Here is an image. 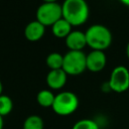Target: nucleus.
Listing matches in <instances>:
<instances>
[{
    "mask_svg": "<svg viewBox=\"0 0 129 129\" xmlns=\"http://www.w3.org/2000/svg\"><path fill=\"white\" fill-rule=\"evenodd\" d=\"M61 8L62 17L69 21L73 27L86 23L90 15L89 5L86 0H64Z\"/></svg>",
    "mask_w": 129,
    "mask_h": 129,
    "instance_id": "1",
    "label": "nucleus"
},
{
    "mask_svg": "<svg viewBox=\"0 0 129 129\" xmlns=\"http://www.w3.org/2000/svg\"><path fill=\"white\" fill-rule=\"evenodd\" d=\"M87 45L92 50H105L112 43V33L103 24H93L86 30Z\"/></svg>",
    "mask_w": 129,
    "mask_h": 129,
    "instance_id": "2",
    "label": "nucleus"
},
{
    "mask_svg": "<svg viewBox=\"0 0 129 129\" xmlns=\"http://www.w3.org/2000/svg\"><path fill=\"white\" fill-rule=\"evenodd\" d=\"M78 107H79L78 96L73 92L64 91L55 95V99L51 109L55 114L59 116H69L75 113Z\"/></svg>",
    "mask_w": 129,
    "mask_h": 129,
    "instance_id": "3",
    "label": "nucleus"
},
{
    "mask_svg": "<svg viewBox=\"0 0 129 129\" xmlns=\"http://www.w3.org/2000/svg\"><path fill=\"white\" fill-rule=\"evenodd\" d=\"M62 70L68 76H78L87 70V54L83 50H69L63 54Z\"/></svg>",
    "mask_w": 129,
    "mask_h": 129,
    "instance_id": "4",
    "label": "nucleus"
},
{
    "mask_svg": "<svg viewBox=\"0 0 129 129\" xmlns=\"http://www.w3.org/2000/svg\"><path fill=\"white\" fill-rule=\"evenodd\" d=\"M36 20L44 26H52L57 20L62 18L61 4L57 2H42L36 10Z\"/></svg>",
    "mask_w": 129,
    "mask_h": 129,
    "instance_id": "5",
    "label": "nucleus"
},
{
    "mask_svg": "<svg viewBox=\"0 0 129 129\" xmlns=\"http://www.w3.org/2000/svg\"><path fill=\"white\" fill-rule=\"evenodd\" d=\"M108 85L110 91L115 93H124L129 89V70L124 66L115 67L110 75Z\"/></svg>",
    "mask_w": 129,
    "mask_h": 129,
    "instance_id": "6",
    "label": "nucleus"
},
{
    "mask_svg": "<svg viewBox=\"0 0 129 129\" xmlns=\"http://www.w3.org/2000/svg\"><path fill=\"white\" fill-rule=\"evenodd\" d=\"M107 63V56L103 50H91L87 54V70L92 73H99L104 70Z\"/></svg>",
    "mask_w": 129,
    "mask_h": 129,
    "instance_id": "7",
    "label": "nucleus"
},
{
    "mask_svg": "<svg viewBox=\"0 0 129 129\" xmlns=\"http://www.w3.org/2000/svg\"><path fill=\"white\" fill-rule=\"evenodd\" d=\"M68 80V74L62 70H49L46 75V85L52 90H60L64 87Z\"/></svg>",
    "mask_w": 129,
    "mask_h": 129,
    "instance_id": "8",
    "label": "nucleus"
},
{
    "mask_svg": "<svg viewBox=\"0 0 129 129\" xmlns=\"http://www.w3.org/2000/svg\"><path fill=\"white\" fill-rule=\"evenodd\" d=\"M69 50H83L87 46L86 33L81 30H73L64 39Z\"/></svg>",
    "mask_w": 129,
    "mask_h": 129,
    "instance_id": "9",
    "label": "nucleus"
},
{
    "mask_svg": "<svg viewBox=\"0 0 129 129\" xmlns=\"http://www.w3.org/2000/svg\"><path fill=\"white\" fill-rule=\"evenodd\" d=\"M45 33V26L39 21L32 20L24 28V36L29 41H38Z\"/></svg>",
    "mask_w": 129,
    "mask_h": 129,
    "instance_id": "10",
    "label": "nucleus"
},
{
    "mask_svg": "<svg viewBox=\"0 0 129 129\" xmlns=\"http://www.w3.org/2000/svg\"><path fill=\"white\" fill-rule=\"evenodd\" d=\"M72 27H73V25L62 17L51 26V32H52L53 36H55L56 38H64L66 39V37L73 31Z\"/></svg>",
    "mask_w": 129,
    "mask_h": 129,
    "instance_id": "11",
    "label": "nucleus"
},
{
    "mask_svg": "<svg viewBox=\"0 0 129 129\" xmlns=\"http://www.w3.org/2000/svg\"><path fill=\"white\" fill-rule=\"evenodd\" d=\"M55 99V95L47 89H43L40 90L37 95H36V102L39 106L43 107V108H48V107H52L53 102Z\"/></svg>",
    "mask_w": 129,
    "mask_h": 129,
    "instance_id": "12",
    "label": "nucleus"
},
{
    "mask_svg": "<svg viewBox=\"0 0 129 129\" xmlns=\"http://www.w3.org/2000/svg\"><path fill=\"white\" fill-rule=\"evenodd\" d=\"M45 63L49 70H58L62 69L63 64V55L59 52H51L45 58Z\"/></svg>",
    "mask_w": 129,
    "mask_h": 129,
    "instance_id": "13",
    "label": "nucleus"
},
{
    "mask_svg": "<svg viewBox=\"0 0 129 129\" xmlns=\"http://www.w3.org/2000/svg\"><path fill=\"white\" fill-rule=\"evenodd\" d=\"M43 120L38 115H30L23 122V129H43Z\"/></svg>",
    "mask_w": 129,
    "mask_h": 129,
    "instance_id": "14",
    "label": "nucleus"
},
{
    "mask_svg": "<svg viewBox=\"0 0 129 129\" xmlns=\"http://www.w3.org/2000/svg\"><path fill=\"white\" fill-rule=\"evenodd\" d=\"M13 109V102L11 98L7 95H0V115L1 116H7L11 113Z\"/></svg>",
    "mask_w": 129,
    "mask_h": 129,
    "instance_id": "15",
    "label": "nucleus"
},
{
    "mask_svg": "<svg viewBox=\"0 0 129 129\" xmlns=\"http://www.w3.org/2000/svg\"><path fill=\"white\" fill-rule=\"evenodd\" d=\"M72 129H100V126L95 120L85 118L77 121Z\"/></svg>",
    "mask_w": 129,
    "mask_h": 129,
    "instance_id": "16",
    "label": "nucleus"
},
{
    "mask_svg": "<svg viewBox=\"0 0 129 129\" xmlns=\"http://www.w3.org/2000/svg\"><path fill=\"white\" fill-rule=\"evenodd\" d=\"M4 127V119H3V116L0 115V129H3Z\"/></svg>",
    "mask_w": 129,
    "mask_h": 129,
    "instance_id": "17",
    "label": "nucleus"
},
{
    "mask_svg": "<svg viewBox=\"0 0 129 129\" xmlns=\"http://www.w3.org/2000/svg\"><path fill=\"white\" fill-rule=\"evenodd\" d=\"M123 5H125V6H127V7H129V0H119Z\"/></svg>",
    "mask_w": 129,
    "mask_h": 129,
    "instance_id": "18",
    "label": "nucleus"
},
{
    "mask_svg": "<svg viewBox=\"0 0 129 129\" xmlns=\"http://www.w3.org/2000/svg\"><path fill=\"white\" fill-rule=\"evenodd\" d=\"M126 55H127V57L129 59V41H128V43L126 45Z\"/></svg>",
    "mask_w": 129,
    "mask_h": 129,
    "instance_id": "19",
    "label": "nucleus"
},
{
    "mask_svg": "<svg viewBox=\"0 0 129 129\" xmlns=\"http://www.w3.org/2000/svg\"><path fill=\"white\" fill-rule=\"evenodd\" d=\"M2 92H3V85H2V82L0 80V95H2Z\"/></svg>",
    "mask_w": 129,
    "mask_h": 129,
    "instance_id": "20",
    "label": "nucleus"
},
{
    "mask_svg": "<svg viewBox=\"0 0 129 129\" xmlns=\"http://www.w3.org/2000/svg\"><path fill=\"white\" fill-rule=\"evenodd\" d=\"M43 2H56L57 0H42Z\"/></svg>",
    "mask_w": 129,
    "mask_h": 129,
    "instance_id": "21",
    "label": "nucleus"
}]
</instances>
